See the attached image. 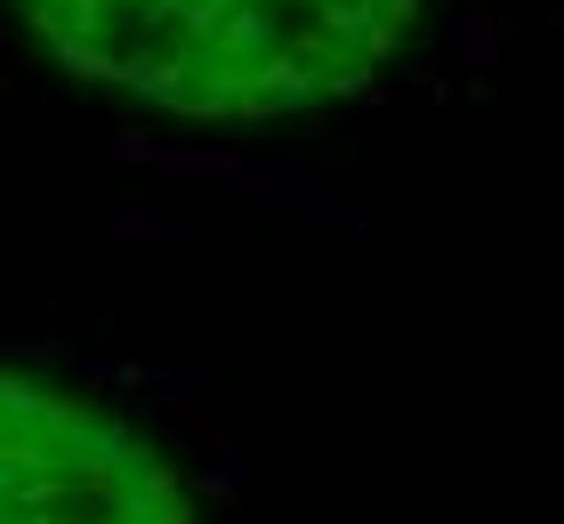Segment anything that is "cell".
Segmentation results:
<instances>
[{
	"instance_id": "1",
	"label": "cell",
	"mask_w": 564,
	"mask_h": 524,
	"mask_svg": "<svg viewBox=\"0 0 564 524\" xmlns=\"http://www.w3.org/2000/svg\"><path fill=\"white\" fill-rule=\"evenodd\" d=\"M65 73L186 121H291L379 97L427 0H17Z\"/></svg>"
}]
</instances>
